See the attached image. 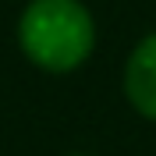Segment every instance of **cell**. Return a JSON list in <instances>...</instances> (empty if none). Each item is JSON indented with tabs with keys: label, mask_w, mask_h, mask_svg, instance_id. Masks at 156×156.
Listing matches in <instances>:
<instances>
[{
	"label": "cell",
	"mask_w": 156,
	"mask_h": 156,
	"mask_svg": "<svg viewBox=\"0 0 156 156\" xmlns=\"http://www.w3.org/2000/svg\"><path fill=\"white\" fill-rule=\"evenodd\" d=\"M124 99L135 114L156 121V32L138 39L124 60Z\"/></svg>",
	"instance_id": "2"
},
{
	"label": "cell",
	"mask_w": 156,
	"mask_h": 156,
	"mask_svg": "<svg viewBox=\"0 0 156 156\" xmlns=\"http://www.w3.org/2000/svg\"><path fill=\"white\" fill-rule=\"evenodd\" d=\"M68 156H89V153H68Z\"/></svg>",
	"instance_id": "3"
},
{
	"label": "cell",
	"mask_w": 156,
	"mask_h": 156,
	"mask_svg": "<svg viewBox=\"0 0 156 156\" xmlns=\"http://www.w3.org/2000/svg\"><path fill=\"white\" fill-rule=\"evenodd\" d=\"M21 53L50 75H68L92 57L96 21L82 0H32L18 18Z\"/></svg>",
	"instance_id": "1"
}]
</instances>
